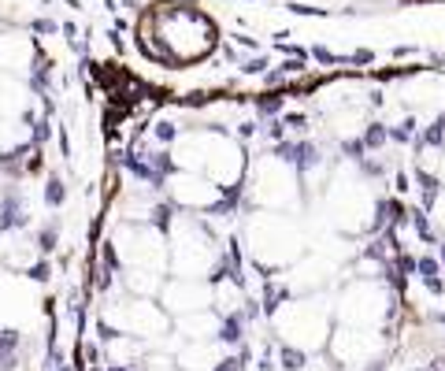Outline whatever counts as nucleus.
I'll list each match as a JSON object with an SVG mask.
<instances>
[{
	"instance_id": "ddd939ff",
	"label": "nucleus",
	"mask_w": 445,
	"mask_h": 371,
	"mask_svg": "<svg viewBox=\"0 0 445 371\" xmlns=\"http://www.w3.org/2000/svg\"><path fill=\"white\" fill-rule=\"evenodd\" d=\"M219 331H223V315L215 308L178 315L175 327H171V334H178V342H212V338H219Z\"/></svg>"
},
{
	"instance_id": "9b49d317",
	"label": "nucleus",
	"mask_w": 445,
	"mask_h": 371,
	"mask_svg": "<svg viewBox=\"0 0 445 371\" xmlns=\"http://www.w3.org/2000/svg\"><path fill=\"white\" fill-rule=\"evenodd\" d=\"M156 301L171 312V320L190 315V312H201V308H212V282H204V279H175L171 275Z\"/></svg>"
},
{
	"instance_id": "f8f14e48",
	"label": "nucleus",
	"mask_w": 445,
	"mask_h": 371,
	"mask_svg": "<svg viewBox=\"0 0 445 371\" xmlns=\"http://www.w3.org/2000/svg\"><path fill=\"white\" fill-rule=\"evenodd\" d=\"M234 349H226L219 338H212V342H178L175 371H219V364Z\"/></svg>"
},
{
	"instance_id": "f03ea898",
	"label": "nucleus",
	"mask_w": 445,
	"mask_h": 371,
	"mask_svg": "<svg viewBox=\"0 0 445 371\" xmlns=\"http://www.w3.org/2000/svg\"><path fill=\"white\" fill-rule=\"evenodd\" d=\"M171 160L182 171H197L219 190H234L245 174V152L223 130H186L171 145Z\"/></svg>"
},
{
	"instance_id": "f3484780",
	"label": "nucleus",
	"mask_w": 445,
	"mask_h": 371,
	"mask_svg": "<svg viewBox=\"0 0 445 371\" xmlns=\"http://www.w3.org/2000/svg\"><path fill=\"white\" fill-rule=\"evenodd\" d=\"M19 345H23V334H19L15 327H0V356L15 353Z\"/></svg>"
},
{
	"instance_id": "20e7f679",
	"label": "nucleus",
	"mask_w": 445,
	"mask_h": 371,
	"mask_svg": "<svg viewBox=\"0 0 445 371\" xmlns=\"http://www.w3.org/2000/svg\"><path fill=\"white\" fill-rule=\"evenodd\" d=\"M245 253L253 256L260 271L293 267L305 256V234H301L297 220H289L286 212L256 208L245 220Z\"/></svg>"
},
{
	"instance_id": "f257e3e1",
	"label": "nucleus",
	"mask_w": 445,
	"mask_h": 371,
	"mask_svg": "<svg viewBox=\"0 0 445 371\" xmlns=\"http://www.w3.org/2000/svg\"><path fill=\"white\" fill-rule=\"evenodd\" d=\"M219 267H223V249L215 231L208 226V215L175 208L167 220V275L208 282Z\"/></svg>"
},
{
	"instance_id": "6e6552de",
	"label": "nucleus",
	"mask_w": 445,
	"mask_h": 371,
	"mask_svg": "<svg viewBox=\"0 0 445 371\" xmlns=\"http://www.w3.org/2000/svg\"><path fill=\"white\" fill-rule=\"evenodd\" d=\"M338 323H353V327H375L386 331L389 315H394V293H389L386 279H349L345 290L338 293Z\"/></svg>"
},
{
	"instance_id": "1a4fd4ad",
	"label": "nucleus",
	"mask_w": 445,
	"mask_h": 371,
	"mask_svg": "<svg viewBox=\"0 0 445 371\" xmlns=\"http://www.w3.org/2000/svg\"><path fill=\"white\" fill-rule=\"evenodd\" d=\"M323 353H327L330 364L342 368V371H378V364H383V356H386V331L334 323L330 342H327Z\"/></svg>"
},
{
	"instance_id": "0eeeda50",
	"label": "nucleus",
	"mask_w": 445,
	"mask_h": 371,
	"mask_svg": "<svg viewBox=\"0 0 445 371\" xmlns=\"http://www.w3.org/2000/svg\"><path fill=\"white\" fill-rule=\"evenodd\" d=\"M301 171L286 156H260L249 174V197L267 212H297L301 208Z\"/></svg>"
},
{
	"instance_id": "dca6fc26",
	"label": "nucleus",
	"mask_w": 445,
	"mask_h": 371,
	"mask_svg": "<svg viewBox=\"0 0 445 371\" xmlns=\"http://www.w3.org/2000/svg\"><path fill=\"white\" fill-rule=\"evenodd\" d=\"M430 226L445 238V186L434 193V201H430Z\"/></svg>"
},
{
	"instance_id": "7ed1b4c3",
	"label": "nucleus",
	"mask_w": 445,
	"mask_h": 371,
	"mask_svg": "<svg viewBox=\"0 0 445 371\" xmlns=\"http://www.w3.org/2000/svg\"><path fill=\"white\" fill-rule=\"evenodd\" d=\"M271 327L278 345H293L301 353H323L334 331V308L319 293L308 297H282L271 304Z\"/></svg>"
},
{
	"instance_id": "9d476101",
	"label": "nucleus",
	"mask_w": 445,
	"mask_h": 371,
	"mask_svg": "<svg viewBox=\"0 0 445 371\" xmlns=\"http://www.w3.org/2000/svg\"><path fill=\"white\" fill-rule=\"evenodd\" d=\"M164 197L175 204L178 212H193V215H208L223 208L226 190H219L212 179H204L197 171H182L175 167L164 179Z\"/></svg>"
},
{
	"instance_id": "423d86ee",
	"label": "nucleus",
	"mask_w": 445,
	"mask_h": 371,
	"mask_svg": "<svg viewBox=\"0 0 445 371\" xmlns=\"http://www.w3.org/2000/svg\"><path fill=\"white\" fill-rule=\"evenodd\" d=\"M145 23L156 30L160 56H164V60H178V63L201 60L204 52L212 49V41H215L212 23L204 15L190 12V8H171V4L164 8V4H160Z\"/></svg>"
},
{
	"instance_id": "2eb2a0df",
	"label": "nucleus",
	"mask_w": 445,
	"mask_h": 371,
	"mask_svg": "<svg viewBox=\"0 0 445 371\" xmlns=\"http://www.w3.org/2000/svg\"><path fill=\"white\" fill-rule=\"evenodd\" d=\"M41 201H45V208H63V201H67V186H63L60 174H45V186H41Z\"/></svg>"
},
{
	"instance_id": "39448f33",
	"label": "nucleus",
	"mask_w": 445,
	"mask_h": 371,
	"mask_svg": "<svg viewBox=\"0 0 445 371\" xmlns=\"http://www.w3.org/2000/svg\"><path fill=\"white\" fill-rule=\"evenodd\" d=\"M323 212L334 231L342 234H364L375 223L378 197L353 167H338L323 186Z\"/></svg>"
},
{
	"instance_id": "4468645a",
	"label": "nucleus",
	"mask_w": 445,
	"mask_h": 371,
	"mask_svg": "<svg viewBox=\"0 0 445 371\" xmlns=\"http://www.w3.org/2000/svg\"><path fill=\"white\" fill-rule=\"evenodd\" d=\"M56 245H60V220H45V223L34 231V249H37V256L56 253Z\"/></svg>"
}]
</instances>
